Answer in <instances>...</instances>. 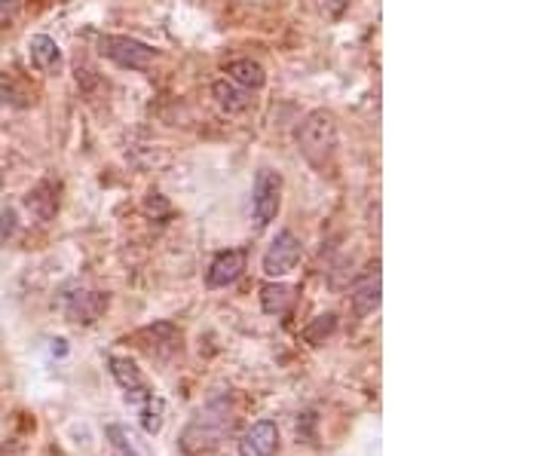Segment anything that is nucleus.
Wrapping results in <instances>:
<instances>
[{"mask_svg":"<svg viewBox=\"0 0 551 456\" xmlns=\"http://www.w3.org/2000/svg\"><path fill=\"white\" fill-rule=\"evenodd\" d=\"M0 187H4V172H0Z\"/></svg>","mask_w":551,"mask_h":456,"instance_id":"18","label":"nucleus"},{"mask_svg":"<svg viewBox=\"0 0 551 456\" xmlns=\"http://www.w3.org/2000/svg\"><path fill=\"white\" fill-rule=\"evenodd\" d=\"M297 147L313 169H328L337 150V120L331 111H310L297 129Z\"/></svg>","mask_w":551,"mask_h":456,"instance_id":"2","label":"nucleus"},{"mask_svg":"<svg viewBox=\"0 0 551 456\" xmlns=\"http://www.w3.org/2000/svg\"><path fill=\"white\" fill-rule=\"evenodd\" d=\"M380 307V264L368 267V273L353 288V310L356 316H371Z\"/></svg>","mask_w":551,"mask_h":456,"instance_id":"10","label":"nucleus"},{"mask_svg":"<svg viewBox=\"0 0 551 456\" xmlns=\"http://www.w3.org/2000/svg\"><path fill=\"white\" fill-rule=\"evenodd\" d=\"M108 365H111V377L123 389L126 401L132 404V408H138L141 429L147 435H160V429L166 423V401L157 395L154 386H150V380L144 377V371L132 359H126V356H111Z\"/></svg>","mask_w":551,"mask_h":456,"instance_id":"1","label":"nucleus"},{"mask_svg":"<svg viewBox=\"0 0 551 456\" xmlns=\"http://www.w3.org/2000/svg\"><path fill=\"white\" fill-rule=\"evenodd\" d=\"M224 74H227V80H233L236 86H242V89H261L264 83H267V74H264V68L258 65V62H252V59H236V62H230L227 68H224Z\"/></svg>","mask_w":551,"mask_h":456,"instance_id":"13","label":"nucleus"},{"mask_svg":"<svg viewBox=\"0 0 551 456\" xmlns=\"http://www.w3.org/2000/svg\"><path fill=\"white\" fill-rule=\"evenodd\" d=\"M108 307V300L102 294L95 291H77V294H68L65 297V313L71 322H95L98 316H102V310Z\"/></svg>","mask_w":551,"mask_h":456,"instance_id":"9","label":"nucleus"},{"mask_svg":"<svg viewBox=\"0 0 551 456\" xmlns=\"http://www.w3.org/2000/svg\"><path fill=\"white\" fill-rule=\"evenodd\" d=\"M212 98L224 114H242V111H248V105H252V92L236 86L233 80H215Z\"/></svg>","mask_w":551,"mask_h":456,"instance_id":"11","label":"nucleus"},{"mask_svg":"<svg viewBox=\"0 0 551 456\" xmlns=\"http://www.w3.org/2000/svg\"><path fill=\"white\" fill-rule=\"evenodd\" d=\"M282 206V178L273 169H261L255 178V193H252V209L258 224H270L276 221Z\"/></svg>","mask_w":551,"mask_h":456,"instance_id":"5","label":"nucleus"},{"mask_svg":"<svg viewBox=\"0 0 551 456\" xmlns=\"http://www.w3.org/2000/svg\"><path fill=\"white\" fill-rule=\"evenodd\" d=\"M294 303V288L285 282H267L261 288V310L267 316H285Z\"/></svg>","mask_w":551,"mask_h":456,"instance_id":"14","label":"nucleus"},{"mask_svg":"<svg viewBox=\"0 0 551 456\" xmlns=\"http://www.w3.org/2000/svg\"><path fill=\"white\" fill-rule=\"evenodd\" d=\"M346 7H349V0H331V13H334V16H340Z\"/></svg>","mask_w":551,"mask_h":456,"instance_id":"17","label":"nucleus"},{"mask_svg":"<svg viewBox=\"0 0 551 456\" xmlns=\"http://www.w3.org/2000/svg\"><path fill=\"white\" fill-rule=\"evenodd\" d=\"M19 13V0H0V34H4Z\"/></svg>","mask_w":551,"mask_h":456,"instance_id":"15","label":"nucleus"},{"mask_svg":"<svg viewBox=\"0 0 551 456\" xmlns=\"http://www.w3.org/2000/svg\"><path fill=\"white\" fill-rule=\"evenodd\" d=\"M245 251L242 248H227L212 261L209 273H206V285L209 288H227L233 285L242 273H245Z\"/></svg>","mask_w":551,"mask_h":456,"instance_id":"6","label":"nucleus"},{"mask_svg":"<svg viewBox=\"0 0 551 456\" xmlns=\"http://www.w3.org/2000/svg\"><path fill=\"white\" fill-rule=\"evenodd\" d=\"M16 233V218L13 212H0V248H4Z\"/></svg>","mask_w":551,"mask_h":456,"instance_id":"16","label":"nucleus"},{"mask_svg":"<svg viewBox=\"0 0 551 456\" xmlns=\"http://www.w3.org/2000/svg\"><path fill=\"white\" fill-rule=\"evenodd\" d=\"M300 258H304V245H300V239L291 230H282L270 242L267 255H264V273L270 279H282V276H288L300 264Z\"/></svg>","mask_w":551,"mask_h":456,"instance_id":"4","label":"nucleus"},{"mask_svg":"<svg viewBox=\"0 0 551 456\" xmlns=\"http://www.w3.org/2000/svg\"><path fill=\"white\" fill-rule=\"evenodd\" d=\"M105 432H108L111 444H114L123 456H154V450H150V444H147L135 429L123 426V423H111Z\"/></svg>","mask_w":551,"mask_h":456,"instance_id":"12","label":"nucleus"},{"mask_svg":"<svg viewBox=\"0 0 551 456\" xmlns=\"http://www.w3.org/2000/svg\"><path fill=\"white\" fill-rule=\"evenodd\" d=\"M279 447V429L270 420H258L252 423L239 441V456H273Z\"/></svg>","mask_w":551,"mask_h":456,"instance_id":"7","label":"nucleus"},{"mask_svg":"<svg viewBox=\"0 0 551 456\" xmlns=\"http://www.w3.org/2000/svg\"><path fill=\"white\" fill-rule=\"evenodd\" d=\"M102 56L111 59L114 65L120 68H129V71H147L150 65L157 62V53L150 49L147 43L141 40H132V37H117V34H108L102 37Z\"/></svg>","mask_w":551,"mask_h":456,"instance_id":"3","label":"nucleus"},{"mask_svg":"<svg viewBox=\"0 0 551 456\" xmlns=\"http://www.w3.org/2000/svg\"><path fill=\"white\" fill-rule=\"evenodd\" d=\"M56 456H62V453H56Z\"/></svg>","mask_w":551,"mask_h":456,"instance_id":"19","label":"nucleus"},{"mask_svg":"<svg viewBox=\"0 0 551 456\" xmlns=\"http://www.w3.org/2000/svg\"><path fill=\"white\" fill-rule=\"evenodd\" d=\"M28 56H31V65L40 71V74H49L56 77L62 71V49L53 37L46 34H34L28 40Z\"/></svg>","mask_w":551,"mask_h":456,"instance_id":"8","label":"nucleus"}]
</instances>
